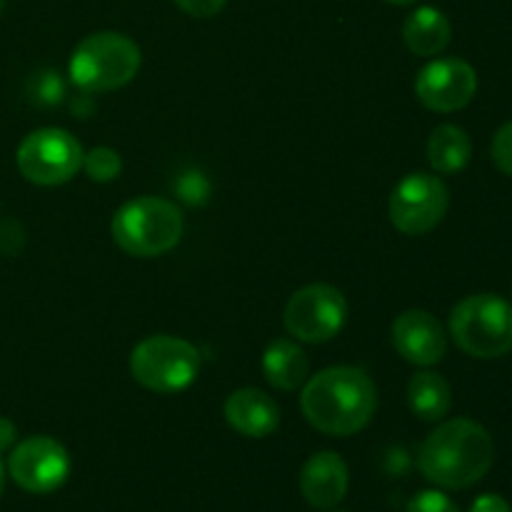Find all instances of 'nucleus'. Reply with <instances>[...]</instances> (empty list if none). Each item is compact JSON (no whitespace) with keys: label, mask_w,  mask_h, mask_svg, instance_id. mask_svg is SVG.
Instances as JSON below:
<instances>
[{"label":"nucleus","mask_w":512,"mask_h":512,"mask_svg":"<svg viewBox=\"0 0 512 512\" xmlns=\"http://www.w3.org/2000/svg\"><path fill=\"white\" fill-rule=\"evenodd\" d=\"M25 90H28L30 103L43 105V108L63 103L65 98V83L58 70H38V73H33L28 78V88Z\"/></svg>","instance_id":"20"},{"label":"nucleus","mask_w":512,"mask_h":512,"mask_svg":"<svg viewBox=\"0 0 512 512\" xmlns=\"http://www.w3.org/2000/svg\"><path fill=\"white\" fill-rule=\"evenodd\" d=\"M453 390L440 373L420 370L408 383V408L423 423H438L450 413Z\"/></svg>","instance_id":"17"},{"label":"nucleus","mask_w":512,"mask_h":512,"mask_svg":"<svg viewBox=\"0 0 512 512\" xmlns=\"http://www.w3.org/2000/svg\"><path fill=\"white\" fill-rule=\"evenodd\" d=\"M198 373V348L175 335H150L130 353V375L153 393H180L195 383Z\"/></svg>","instance_id":"6"},{"label":"nucleus","mask_w":512,"mask_h":512,"mask_svg":"<svg viewBox=\"0 0 512 512\" xmlns=\"http://www.w3.org/2000/svg\"><path fill=\"white\" fill-rule=\"evenodd\" d=\"M448 330L470 358H503L512 350V305L493 293L468 295L450 310Z\"/></svg>","instance_id":"5"},{"label":"nucleus","mask_w":512,"mask_h":512,"mask_svg":"<svg viewBox=\"0 0 512 512\" xmlns=\"http://www.w3.org/2000/svg\"><path fill=\"white\" fill-rule=\"evenodd\" d=\"M385 3H390V5H413V3H418V0H385Z\"/></svg>","instance_id":"27"},{"label":"nucleus","mask_w":512,"mask_h":512,"mask_svg":"<svg viewBox=\"0 0 512 512\" xmlns=\"http://www.w3.org/2000/svg\"><path fill=\"white\" fill-rule=\"evenodd\" d=\"M300 410L318 433L350 438L373 420L378 410V388L365 370L333 365L305 380Z\"/></svg>","instance_id":"1"},{"label":"nucleus","mask_w":512,"mask_h":512,"mask_svg":"<svg viewBox=\"0 0 512 512\" xmlns=\"http://www.w3.org/2000/svg\"><path fill=\"white\" fill-rule=\"evenodd\" d=\"M473 158V140L460 125L445 123L430 133L428 163L435 173L455 175Z\"/></svg>","instance_id":"18"},{"label":"nucleus","mask_w":512,"mask_h":512,"mask_svg":"<svg viewBox=\"0 0 512 512\" xmlns=\"http://www.w3.org/2000/svg\"><path fill=\"white\" fill-rule=\"evenodd\" d=\"M80 170H85V175L95 183H110L123 173V160H120L118 150L98 145V148L83 153V168Z\"/></svg>","instance_id":"19"},{"label":"nucleus","mask_w":512,"mask_h":512,"mask_svg":"<svg viewBox=\"0 0 512 512\" xmlns=\"http://www.w3.org/2000/svg\"><path fill=\"white\" fill-rule=\"evenodd\" d=\"M8 473L25 493H55L70 475V455L55 438L30 435L10 450Z\"/></svg>","instance_id":"10"},{"label":"nucleus","mask_w":512,"mask_h":512,"mask_svg":"<svg viewBox=\"0 0 512 512\" xmlns=\"http://www.w3.org/2000/svg\"><path fill=\"white\" fill-rule=\"evenodd\" d=\"M173 3L193 18H213L225 8L228 0H173Z\"/></svg>","instance_id":"24"},{"label":"nucleus","mask_w":512,"mask_h":512,"mask_svg":"<svg viewBox=\"0 0 512 512\" xmlns=\"http://www.w3.org/2000/svg\"><path fill=\"white\" fill-rule=\"evenodd\" d=\"M175 190H178V195L185 200V203L200 205L208 200L210 183L203 178V173H198V170H190V173L180 175L178 183H175Z\"/></svg>","instance_id":"21"},{"label":"nucleus","mask_w":512,"mask_h":512,"mask_svg":"<svg viewBox=\"0 0 512 512\" xmlns=\"http://www.w3.org/2000/svg\"><path fill=\"white\" fill-rule=\"evenodd\" d=\"M83 145L63 128H40L25 135L15 153V165L28 183L55 188L83 168Z\"/></svg>","instance_id":"7"},{"label":"nucleus","mask_w":512,"mask_h":512,"mask_svg":"<svg viewBox=\"0 0 512 512\" xmlns=\"http://www.w3.org/2000/svg\"><path fill=\"white\" fill-rule=\"evenodd\" d=\"M185 230L183 210L168 198L128 200L120 205L110 223L115 245L133 258H158L180 243Z\"/></svg>","instance_id":"3"},{"label":"nucleus","mask_w":512,"mask_h":512,"mask_svg":"<svg viewBox=\"0 0 512 512\" xmlns=\"http://www.w3.org/2000/svg\"><path fill=\"white\" fill-rule=\"evenodd\" d=\"M350 470L348 463L333 450H323L308 458L300 470V493L310 508L330 510L348 495Z\"/></svg>","instance_id":"13"},{"label":"nucleus","mask_w":512,"mask_h":512,"mask_svg":"<svg viewBox=\"0 0 512 512\" xmlns=\"http://www.w3.org/2000/svg\"><path fill=\"white\" fill-rule=\"evenodd\" d=\"M225 420L243 438H268L280 428V408L258 388H240L225 400Z\"/></svg>","instance_id":"14"},{"label":"nucleus","mask_w":512,"mask_h":512,"mask_svg":"<svg viewBox=\"0 0 512 512\" xmlns=\"http://www.w3.org/2000/svg\"><path fill=\"white\" fill-rule=\"evenodd\" d=\"M450 208V190L433 173H410L395 185L388 203L390 223L403 235H425L443 223Z\"/></svg>","instance_id":"9"},{"label":"nucleus","mask_w":512,"mask_h":512,"mask_svg":"<svg viewBox=\"0 0 512 512\" xmlns=\"http://www.w3.org/2000/svg\"><path fill=\"white\" fill-rule=\"evenodd\" d=\"M490 155H493V163L498 165L500 173L512 178V120H508V123H505L503 128H498V133L493 135Z\"/></svg>","instance_id":"22"},{"label":"nucleus","mask_w":512,"mask_h":512,"mask_svg":"<svg viewBox=\"0 0 512 512\" xmlns=\"http://www.w3.org/2000/svg\"><path fill=\"white\" fill-rule=\"evenodd\" d=\"M393 348L403 360L418 368L438 365L448 353V335L440 320L428 310H405L393 320L390 328Z\"/></svg>","instance_id":"12"},{"label":"nucleus","mask_w":512,"mask_h":512,"mask_svg":"<svg viewBox=\"0 0 512 512\" xmlns=\"http://www.w3.org/2000/svg\"><path fill=\"white\" fill-rule=\"evenodd\" d=\"M263 375L273 388L298 390L310 378V360L295 340L278 338L265 348Z\"/></svg>","instance_id":"16"},{"label":"nucleus","mask_w":512,"mask_h":512,"mask_svg":"<svg viewBox=\"0 0 512 512\" xmlns=\"http://www.w3.org/2000/svg\"><path fill=\"white\" fill-rule=\"evenodd\" d=\"M405 512H460V508L440 490H423L410 500Z\"/></svg>","instance_id":"23"},{"label":"nucleus","mask_w":512,"mask_h":512,"mask_svg":"<svg viewBox=\"0 0 512 512\" xmlns=\"http://www.w3.org/2000/svg\"><path fill=\"white\" fill-rule=\"evenodd\" d=\"M453 38V25L443 10L433 5H420L405 18L403 40L408 50L420 58H435L443 53Z\"/></svg>","instance_id":"15"},{"label":"nucleus","mask_w":512,"mask_h":512,"mask_svg":"<svg viewBox=\"0 0 512 512\" xmlns=\"http://www.w3.org/2000/svg\"><path fill=\"white\" fill-rule=\"evenodd\" d=\"M3 8H5V0H0V13H3Z\"/></svg>","instance_id":"29"},{"label":"nucleus","mask_w":512,"mask_h":512,"mask_svg":"<svg viewBox=\"0 0 512 512\" xmlns=\"http://www.w3.org/2000/svg\"><path fill=\"white\" fill-rule=\"evenodd\" d=\"M478 93V73L463 58H435L415 78V95L433 113L463 110Z\"/></svg>","instance_id":"11"},{"label":"nucleus","mask_w":512,"mask_h":512,"mask_svg":"<svg viewBox=\"0 0 512 512\" xmlns=\"http://www.w3.org/2000/svg\"><path fill=\"white\" fill-rule=\"evenodd\" d=\"M15 443H18V428H15L13 420L0 415V455L10 453Z\"/></svg>","instance_id":"26"},{"label":"nucleus","mask_w":512,"mask_h":512,"mask_svg":"<svg viewBox=\"0 0 512 512\" xmlns=\"http://www.w3.org/2000/svg\"><path fill=\"white\" fill-rule=\"evenodd\" d=\"M3 483H5V468H3V460H0V495H3Z\"/></svg>","instance_id":"28"},{"label":"nucleus","mask_w":512,"mask_h":512,"mask_svg":"<svg viewBox=\"0 0 512 512\" xmlns=\"http://www.w3.org/2000/svg\"><path fill=\"white\" fill-rule=\"evenodd\" d=\"M495 463L493 435L470 418L440 423L418 450L425 480L445 490H465L480 483Z\"/></svg>","instance_id":"2"},{"label":"nucleus","mask_w":512,"mask_h":512,"mask_svg":"<svg viewBox=\"0 0 512 512\" xmlns=\"http://www.w3.org/2000/svg\"><path fill=\"white\" fill-rule=\"evenodd\" d=\"M470 512H512V508L505 498H500V495L495 493H488V495H480V498L475 500Z\"/></svg>","instance_id":"25"},{"label":"nucleus","mask_w":512,"mask_h":512,"mask_svg":"<svg viewBox=\"0 0 512 512\" xmlns=\"http://www.w3.org/2000/svg\"><path fill=\"white\" fill-rule=\"evenodd\" d=\"M140 63L143 55L133 38L115 30H100L75 45L68 75L78 90L100 95L128 85L138 75Z\"/></svg>","instance_id":"4"},{"label":"nucleus","mask_w":512,"mask_h":512,"mask_svg":"<svg viewBox=\"0 0 512 512\" xmlns=\"http://www.w3.org/2000/svg\"><path fill=\"white\" fill-rule=\"evenodd\" d=\"M348 320V300L335 285L313 283L290 295L285 305V330L300 343H328Z\"/></svg>","instance_id":"8"}]
</instances>
